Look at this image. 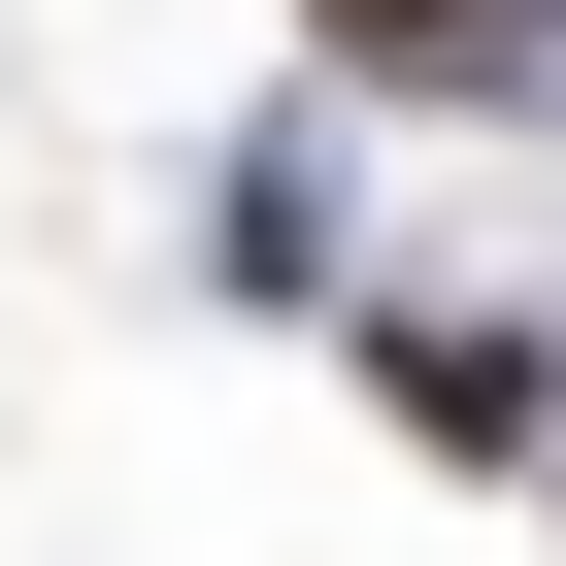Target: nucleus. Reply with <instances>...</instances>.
I'll return each instance as SVG.
<instances>
[{"label":"nucleus","instance_id":"nucleus-1","mask_svg":"<svg viewBox=\"0 0 566 566\" xmlns=\"http://www.w3.org/2000/svg\"><path fill=\"white\" fill-rule=\"evenodd\" d=\"M334 400H367L400 467H467V500H500V467H566V301H433V266H400V301L334 334Z\"/></svg>","mask_w":566,"mask_h":566},{"label":"nucleus","instance_id":"nucleus-2","mask_svg":"<svg viewBox=\"0 0 566 566\" xmlns=\"http://www.w3.org/2000/svg\"><path fill=\"white\" fill-rule=\"evenodd\" d=\"M301 67L400 134H566V0H301Z\"/></svg>","mask_w":566,"mask_h":566}]
</instances>
